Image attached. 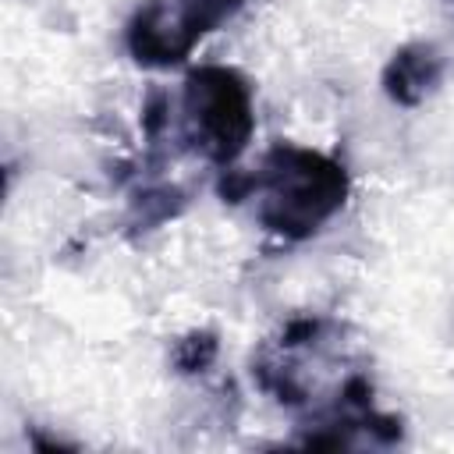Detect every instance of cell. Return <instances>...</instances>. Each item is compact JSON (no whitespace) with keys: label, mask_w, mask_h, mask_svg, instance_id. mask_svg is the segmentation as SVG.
Instances as JSON below:
<instances>
[{"label":"cell","mask_w":454,"mask_h":454,"mask_svg":"<svg viewBox=\"0 0 454 454\" xmlns=\"http://www.w3.org/2000/svg\"><path fill=\"white\" fill-rule=\"evenodd\" d=\"M255 192L262 195L259 223L287 241H301L344 206L348 174L323 153L277 142L255 170Z\"/></svg>","instance_id":"cell-1"},{"label":"cell","mask_w":454,"mask_h":454,"mask_svg":"<svg viewBox=\"0 0 454 454\" xmlns=\"http://www.w3.org/2000/svg\"><path fill=\"white\" fill-rule=\"evenodd\" d=\"M184 121H188V138L192 145L227 167L234 163L255 128L252 117V92L245 78L231 67H199L184 78Z\"/></svg>","instance_id":"cell-2"},{"label":"cell","mask_w":454,"mask_h":454,"mask_svg":"<svg viewBox=\"0 0 454 454\" xmlns=\"http://www.w3.org/2000/svg\"><path fill=\"white\" fill-rule=\"evenodd\" d=\"M238 7L241 0H149L128 21V50L145 67L181 64L192 46Z\"/></svg>","instance_id":"cell-3"},{"label":"cell","mask_w":454,"mask_h":454,"mask_svg":"<svg viewBox=\"0 0 454 454\" xmlns=\"http://www.w3.org/2000/svg\"><path fill=\"white\" fill-rule=\"evenodd\" d=\"M443 78V57L429 43L401 46L383 67V92L401 106H419Z\"/></svg>","instance_id":"cell-4"},{"label":"cell","mask_w":454,"mask_h":454,"mask_svg":"<svg viewBox=\"0 0 454 454\" xmlns=\"http://www.w3.org/2000/svg\"><path fill=\"white\" fill-rule=\"evenodd\" d=\"M216 358V337L209 330H199V333H188L184 340H177L174 348V365L177 372H202L209 369Z\"/></svg>","instance_id":"cell-5"}]
</instances>
